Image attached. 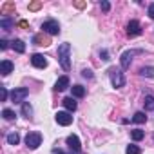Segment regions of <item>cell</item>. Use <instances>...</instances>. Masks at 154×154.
<instances>
[{"mask_svg":"<svg viewBox=\"0 0 154 154\" xmlns=\"http://www.w3.org/2000/svg\"><path fill=\"white\" fill-rule=\"evenodd\" d=\"M62 103H63V107H65L69 112H74V111H76V107H78V103L74 102V98H72V96H71V98H63V100H62Z\"/></svg>","mask_w":154,"mask_h":154,"instance_id":"4fadbf2b","label":"cell"},{"mask_svg":"<svg viewBox=\"0 0 154 154\" xmlns=\"http://www.w3.org/2000/svg\"><path fill=\"white\" fill-rule=\"evenodd\" d=\"M27 96H29V89H26V87H18V89L11 91V102H15V103H24V100Z\"/></svg>","mask_w":154,"mask_h":154,"instance_id":"5b68a950","label":"cell"},{"mask_svg":"<svg viewBox=\"0 0 154 154\" xmlns=\"http://www.w3.org/2000/svg\"><path fill=\"white\" fill-rule=\"evenodd\" d=\"M11 9H15V6H13V4H6V6L2 8V15H6V13L11 11Z\"/></svg>","mask_w":154,"mask_h":154,"instance_id":"f1b7e54d","label":"cell"},{"mask_svg":"<svg viewBox=\"0 0 154 154\" xmlns=\"http://www.w3.org/2000/svg\"><path fill=\"white\" fill-rule=\"evenodd\" d=\"M67 87H69V76H60V78L56 80V84H54V89L62 93V91H65Z\"/></svg>","mask_w":154,"mask_h":154,"instance_id":"8fae6325","label":"cell"},{"mask_svg":"<svg viewBox=\"0 0 154 154\" xmlns=\"http://www.w3.org/2000/svg\"><path fill=\"white\" fill-rule=\"evenodd\" d=\"M53 152H54V154H65V152H63V150H60V149H54Z\"/></svg>","mask_w":154,"mask_h":154,"instance_id":"e575fe53","label":"cell"},{"mask_svg":"<svg viewBox=\"0 0 154 154\" xmlns=\"http://www.w3.org/2000/svg\"><path fill=\"white\" fill-rule=\"evenodd\" d=\"M26 145H27V149H31V150L38 149V147L42 145V134H40V132H27V136H26Z\"/></svg>","mask_w":154,"mask_h":154,"instance_id":"3957f363","label":"cell"},{"mask_svg":"<svg viewBox=\"0 0 154 154\" xmlns=\"http://www.w3.org/2000/svg\"><path fill=\"white\" fill-rule=\"evenodd\" d=\"M140 74L141 76H147V78H152V76H154V67H141L140 69Z\"/></svg>","mask_w":154,"mask_h":154,"instance_id":"cb8c5ba5","label":"cell"},{"mask_svg":"<svg viewBox=\"0 0 154 154\" xmlns=\"http://www.w3.org/2000/svg\"><path fill=\"white\" fill-rule=\"evenodd\" d=\"M56 54H58V63L62 65V69L69 71L71 69V44H67V42L60 44Z\"/></svg>","mask_w":154,"mask_h":154,"instance_id":"6da1fadb","label":"cell"},{"mask_svg":"<svg viewBox=\"0 0 154 154\" xmlns=\"http://www.w3.org/2000/svg\"><path fill=\"white\" fill-rule=\"evenodd\" d=\"M140 53H143V51H141V49H132V51H125V53L122 54V58H120L122 69H127V67H131V62H132V58H134L136 54H140Z\"/></svg>","mask_w":154,"mask_h":154,"instance_id":"277c9868","label":"cell"},{"mask_svg":"<svg viewBox=\"0 0 154 154\" xmlns=\"http://www.w3.org/2000/svg\"><path fill=\"white\" fill-rule=\"evenodd\" d=\"M6 140H8V143H9V145H18V141H20V136H18V132H9Z\"/></svg>","mask_w":154,"mask_h":154,"instance_id":"ac0fdd59","label":"cell"},{"mask_svg":"<svg viewBox=\"0 0 154 154\" xmlns=\"http://www.w3.org/2000/svg\"><path fill=\"white\" fill-rule=\"evenodd\" d=\"M33 42H35L36 45H49V40H47L44 35H35V36H33Z\"/></svg>","mask_w":154,"mask_h":154,"instance_id":"2e32d148","label":"cell"},{"mask_svg":"<svg viewBox=\"0 0 154 154\" xmlns=\"http://www.w3.org/2000/svg\"><path fill=\"white\" fill-rule=\"evenodd\" d=\"M82 76H84V78H93V71L91 69H84L82 71Z\"/></svg>","mask_w":154,"mask_h":154,"instance_id":"484cf974","label":"cell"},{"mask_svg":"<svg viewBox=\"0 0 154 154\" xmlns=\"http://www.w3.org/2000/svg\"><path fill=\"white\" fill-rule=\"evenodd\" d=\"M100 56H102V60H105V62L109 60V53H107L105 49H103V51H100Z\"/></svg>","mask_w":154,"mask_h":154,"instance_id":"4dcf8cb0","label":"cell"},{"mask_svg":"<svg viewBox=\"0 0 154 154\" xmlns=\"http://www.w3.org/2000/svg\"><path fill=\"white\" fill-rule=\"evenodd\" d=\"M127 35L132 38V36H138V35H141V26H140V22L138 20H131L129 24H127Z\"/></svg>","mask_w":154,"mask_h":154,"instance_id":"30bf717a","label":"cell"},{"mask_svg":"<svg viewBox=\"0 0 154 154\" xmlns=\"http://www.w3.org/2000/svg\"><path fill=\"white\" fill-rule=\"evenodd\" d=\"M31 63H33L36 69H45V67H47V58H45L44 54H40V53H35V54L31 56Z\"/></svg>","mask_w":154,"mask_h":154,"instance_id":"9c48e42d","label":"cell"},{"mask_svg":"<svg viewBox=\"0 0 154 154\" xmlns=\"http://www.w3.org/2000/svg\"><path fill=\"white\" fill-rule=\"evenodd\" d=\"M42 29H44V33L54 36V35L60 33V24H58L56 20H45V22L42 24Z\"/></svg>","mask_w":154,"mask_h":154,"instance_id":"52a82bcc","label":"cell"},{"mask_svg":"<svg viewBox=\"0 0 154 154\" xmlns=\"http://www.w3.org/2000/svg\"><path fill=\"white\" fill-rule=\"evenodd\" d=\"M18 26H20V27H27V22H26V20H20Z\"/></svg>","mask_w":154,"mask_h":154,"instance_id":"836d02e7","label":"cell"},{"mask_svg":"<svg viewBox=\"0 0 154 154\" xmlns=\"http://www.w3.org/2000/svg\"><path fill=\"white\" fill-rule=\"evenodd\" d=\"M143 136H145V132H143L141 129H134V131L131 132V138H132L134 141H140V140H143Z\"/></svg>","mask_w":154,"mask_h":154,"instance_id":"603a6c76","label":"cell"},{"mask_svg":"<svg viewBox=\"0 0 154 154\" xmlns=\"http://www.w3.org/2000/svg\"><path fill=\"white\" fill-rule=\"evenodd\" d=\"M15 26V22L11 20V18H8V17H2L0 18V27H2L4 31H9V27H13Z\"/></svg>","mask_w":154,"mask_h":154,"instance_id":"9a60e30c","label":"cell"},{"mask_svg":"<svg viewBox=\"0 0 154 154\" xmlns=\"http://www.w3.org/2000/svg\"><path fill=\"white\" fill-rule=\"evenodd\" d=\"M11 44H13L11 47H13V49H15L17 53H24V51H26V44H24L22 40H13Z\"/></svg>","mask_w":154,"mask_h":154,"instance_id":"e0dca14e","label":"cell"},{"mask_svg":"<svg viewBox=\"0 0 154 154\" xmlns=\"http://www.w3.org/2000/svg\"><path fill=\"white\" fill-rule=\"evenodd\" d=\"M0 91H2V102H6V100H8V96H11V94L8 93V89H6V87H0Z\"/></svg>","mask_w":154,"mask_h":154,"instance_id":"4316f807","label":"cell"},{"mask_svg":"<svg viewBox=\"0 0 154 154\" xmlns=\"http://www.w3.org/2000/svg\"><path fill=\"white\" fill-rule=\"evenodd\" d=\"M100 8H102V11H105V13H107V11L111 9V4H109V2H105V0H103V2L100 4Z\"/></svg>","mask_w":154,"mask_h":154,"instance_id":"83f0119b","label":"cell"},{"mask_svg":"<svg viewBox=\"0 0 154 154\" xmlns=\"http://www.w3.org/2000/svg\"><path fill=\"white\" fill-rule=\"evenodd\" d=\"M152 140H154V136H152Z\"/></svg>","mask_w":154,"mask_h":154,"instance_id":"d590c367","label":"cell"},{"mask_svg":"<svg viewBox=\"0 0 154 154\" xmlns=\"http://www.w3.org/2000/svg\"><path fill=\"white\" fill-rule=\"evenodd\" d=\"M149 17H150L152 20H154V2H152V4L149 6Z\"/></svg>","mask_w":154,"mask_h":154,"instance_id":"1f68e13d","label":"cell"},{"mask_svg":"<svg viewBox=\"0 0 154 154\" xmlns=\"http://www.w3.org/2000/svg\"><path fill=\"white\" fill-rule=\"evenodd\" d=\"M71 91H72V98H84L85 96V89L82 85H72Z\"/></svg>","mask_w":154,"mask_h":154,"instance_id":"5bb4252c","label":"cell"},{"mask_svg":"<svg viewBox=\"0 0 154 154\" xmlns=\"http://www.w3.org/2000/svg\"><path fill=\"white\" fill-rule=\"evenodd\" d=\"M109 78H111V84H112L114 89L125 87V76H123V71L122 69H116V67L109 69Z\"/></svg>","mask_w":154,"mask_h":154,"instance_id":"7a4b0ae2","label":"cell"},{"mask_svg":"<svg viewBox=\"0 0 154 154\" xmlns=\"http://www.w3.org/2000/svg\"><path fill=\"white\" fill-rule=\"evenodd\" d=\"M54 120H56V123L62 125V127H67V125L72 123V116H71L69 111H58V112L54 114Z\"/></svg>","mask_w":154,"mask_h":154,"instance_id":"8992f818","label":"cell"},{"mask_svg":"<svg viewBox=\"0 0 154 154\" xmlns=\"http://www.w3.org/2000/svg\"><path fill=\"white\" fill-rule=\"evenodd\" d=\"M22 114H24L26 118H31V116H33V107H31L27 102L22 103Z\"/></svg>","mask_w":154,"mask_h":154,"instance_id":"d6986e66","label":"cell"},{"mask_svg":"<svg viewBox=\"0 0 154 154\" xmlns=\"http://www.w3.org/2000/svg\"><path fill=\"white\" fill-rule=\"evenodd\" d=\"M13 62H9V60H2V62H0V72H2L4 76H8L11 71H13Z\"/></svg>","mask_w":154,"mask_h":154,"instance_id":"7c38bea8","label":"cell"},{"mask_svg":"<svg viewBox=\"0 0 154 154\" xmlns=\"http://www.w3.org/2000/svg\"><path fill=\"white\" fill-rule=\"evenodd\" d=\"M132 122H134V123H145V122H147L145 112H141V111H140V112H136V114L132 116Z\"/></svg>","mask_w":154,"mask_h":154,"instance_id":"7402d4cb","label":"cell"},{"mask_svg":"<svg viewBox=\"0 0 154 154\" xmlns=\"http://www.w3.org/2000/svg\"><path fill=\"white\" fill-rule=\"evenodd\" d=\"M140 152L141 150L138 145H127V149H125V154H140Z\"/></svg>","mask_w":154,"mask_h":154,"instance_id":"d4e9b609","label":"cell"},{"mask_svg":"<svg viewBox=\"0 0 154 154\" xmlns=\"http://www.w3.org/2000/svg\"><path fill=\"white\" fill-rule=\"evenodd\" d=\"M143 103H145V111H154V96H145V100H143Z\"/></svg>","mask_w":154,"mask_h":154,"instance_id":"ffe728a7","label":"cell"},{"mask_svg":"<svg viewBox=\"0 0 154 154\" xmlns=\"http://www.w3.org/2000/svg\"><path fill=\"white\" fill-rule=\"evenodd\" d=\"M40 6H42L40 2H33V4H29V9L31 11H36V9H40Z\"/></svg>","mask_w":154,"mask_h":154,"instance_id":"f546056e","label":"cell"},{"mask_svg":"<svg viewBox=\"0 0 154 154\" xmlns=\"http://www.w3.org/2000/svg\"><path fill=\"white\" fill-rule=\"evenodd\" d=\"M65 141H67V145H69V149H71L72 152H76V154H78V152L82 150V145H80V138L76 136V134H69Z\"/></svg>","mask_w":154,"mask_h":154,"instance_id":"ba28073f","label":"cell"},{"mask_svg":"<svg viewBox=\"0 0 154 154\" xmlns=\"http://www.w3.org/2000/svg\"><path fill=\"white\" fill-rule=\"evenodd\" d=\"M2 116H4V120H8V122H13V120L17 118L15 111H11V109H4V111H2Z\"/></svg>","mask_w":154,"mask_h":154,"instance_id":"44dd1931","label":"cell"},{"mask_svg":"<svg viewBox=\"0 0 154 154\" xmlns=\"http://www.w3.org/2000/svg\"><path fill=\"white\" fill-rule=\"evenodd\" d=\"M0 49H8V40H0Z\"/></svg>","mask_w":154,"mask_h":154,"instance_id":"d6a6232c","label":"cell"}]
</instances>
